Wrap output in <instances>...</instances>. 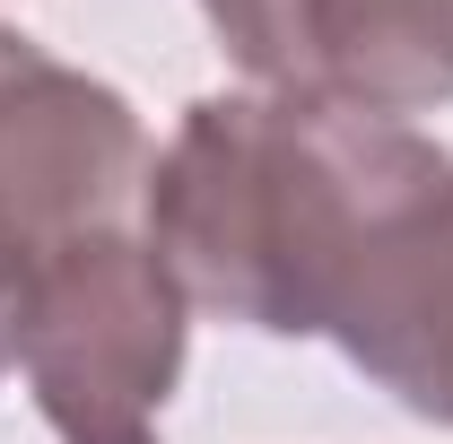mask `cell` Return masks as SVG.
I'll return each mask as SVG.
<instances>
[{
  "label": "cell",
  "mask_w": 453,
  "mask_h": 444,
  "mask_svg": "<svg viewBox=\"0 0 453 444\" xmlns=\"http://www.w3.org/2000/svg\"><path fill=\"white\" fill-rule=\"evenodd\" d=\"M323 340L410 418L453 427V157L366 226Z\"/></svg>",
  "instance_id": "5b68a950"
},
{
  "label": "cell",
  "mask_w": 453,
  "mask_h": 444,
  "mask_svg": "<svg viewBox=\"0 0 453 444\" xmlns=\"http://www.w3.org/2000/svg\"><path fill=\"white\" fill-rule=\"evenodd\" d=\"M183 287L140 226L79 235L35 262L18 366L61 444H166L174 384H183Z\"/></svg>",
  "instance_id": "7a4b0ae2"
},
{
  "label": "cell",
  "mask_w": 453,
  "mask_h": 444,
  "mask_svg": "<svg viewBox=\"0 0 453 444\" xmlns=\"http://www.w3.org/2000/svg\"><path fill=\"white\" fill-rule=\"evenodd\" d=\"M235 70L271 96L357 113L453 105V0H201Z\"/></svg>",
  "instance_id": "277c9868"
},
{
  "label": "cell",
  "mask_w": 453,
  "mask_h": 444,
  "mask_svg": "<svg viewBox=\"0 0 453 444\" xmlns=\"http://www.w3.org/2000/svg\"><path fill=\"white\" fill-rule=\"evenodd\" d=\"M149 131L122 88L0 27V244L44 262L79 235L140 226Z\"/></svg>",
  "instance_id": "3957f363"
},
{
  "label": "cell",
  "mask_w": 453,
  "mask_h": 444,
  "mask_svg": "<svg viewBox=\"0 0 453 444\" xmlns=\"http://www.w3.org/2000/svg\"><path fill=\"white\" fill-rule=\"evenodd\" d=\"M27 287H35V262L0 244V375L18 366V340H27Z\"/></svg>",
  "instance_id": "8992f818"
},
{
  "label": "cell",
  "mask_w": 453,
  "mask_h": 444,
  "mask_svg": "<svg viewBox=\"0 0 453 444\" xmlns=\"http://www.w3.org/2000/svg\"><path fill=\"white\" fill-rule=\"evenodd\" d=\"M445 149L393 113L323 96H201L149 157L140 235L183 305L262 340H323L366 226Z\"/></svg>",
  "instance_id": "6da1fadb"
}]
</instances>
